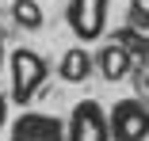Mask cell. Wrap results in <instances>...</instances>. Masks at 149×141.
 <instances>
[{"label": "cell", "mask_w": 149, "mask_h": 141, "mask_svg": "<svg viewBox=\"0 0 149 141\" xmlns=\"http://www.w3.org/2000/svg\"><path fill=\"white\" fill-rule=\"evenodd\" d=\"M8 73H12V103L27 107L38 95V88L46 84L50 65H46L42 53H35L31 46H19V50H12V57H8Z\"/></svg>", "instance_id": "6da1fadb"}, {"label": "cell", "mask_w": 149, "mask_h": 141, "mask_svg": "<svg viewBox=\"0 0 149 141\" xmlns=\"http://www.w3.org/2000/svg\"><path fill=\"white\" fill-rule=\"evenodd\" d=\"M107 12H111V0H69L65 19H69V31L77 35V42H96L107 27Z\"/></svg>", "instance_id": "7a4b0ae2"}, {"label": "cell", "mask_w": 149, "mask_h": 141, "mask_svg": "<svg viewBox=\"0 0 149 141\" xmlns=\"http://www.w3.org/2000/svg\"><path fill=\"white\" fill-rule=\"evenodd\" d=\"M115 141H145L149 137V107L138 99H118L107 115Z\"/></svg>", "instance_id": "3957f363"}, {"label": "cell", "mask_w": 149, "mask_h": 141, "mask_svg": "<svg viewBox=\"0 0 149 141\" xmlns=\"http://www.w3.org/2000/svg\"><path fill=\"white\" fill-rule=\"evenodd\" d=\"M65 137H69V141H107V137H111L107 111H103L96 99H80V103L73 107V115H69Z\"/></svg>", "instance_id": "277c9868"}, {"label": "cell", "mask_w": 149, "mask_h": 141, "mask_svg": "<svg viewBox=\"0 0 149 141\" xmlns=\"http://www.w3.org/2000/svg\"><path fill=\"white\" fill-rule=\"evenodd\" d=\"M15 137H65V126L54 115H23L15 118Z\"/></svg>", "instance_id": "5b68a950"}, {"label": "cell", "mask_w": 149, "mask_h": 141, "mask_svg": "<svg viewBox=\"0 0 149 141\" xmlns=\"http://www.w3.org/2000/svg\"><path fill=\"white\" fill-rule=\"evenodd\" d=\"M92 53H88L84 46H73L65 57H61V65H57V73H61V80H69V84H80V80H88V73H92Z\"/></svg>", "instance_id": "8992f818"}, {"label": "cell", "mask_w": 149, "mask_h": 141, "mask_svg": "<svg viewBox=\"0 0 149 141\" xmlns=\"http://www.w3.org/2000/svg\"><path fill=\"white\" fill-rule=\"evenodd\" d=\"M96 65H100L103 80H123V76L130 73V53H126L123 46H103L100 57H96Z\"/></svg>", "instance_id": "52a82bcc"}, {"label": "cell", "mask_w": 149, "mask_h": 141, "mask_svg": "<svg viewBox=\"0 0 149 141\" xmlns=\"http://www.w3.org/2000/svg\"><path fill=\"white\" fill-rule=\"evenodd\" d=\"M12 19L23 27V31H38L42 27V4L38 0H15L12 4Z\"/></svg>", "instance_id": "ba28073f"}, {"label": "cell", "mask_w": 149, "mask_h": 141, "mask_svg": "<svg viewBox=\"0 0 149 141\" xmlns=\"http://www.w3.org/2000/svg\"><path fill=\"white\" fill-rule=\"evenodd\" d=\"M130 19L138 27H149V0H134L130 4Z\"/></svg>", "instance_id": "9c48e42d"}, {"label": "cell", "mask_w": 149, "mask_h": 141, "mask_svg": "<svg viewBox=\"0 0 149 141\" xmlns=\"http://www.w3.org/2000/svg\"><path fill=\"white\" fill-rule=\"evenodd\" d=\"M4 122H8V95L0 92V130H4Z\"/></svg>", "instance_id": "30bf717a"}, {"label": "cell", "mask_w": 149, "mask_h": 141, "mask_svg": "<svg viewBox=\"0 0 149 141\" xmlns=\"http://www.w3.org/2000/svg\"><path fill=\"white\" fill-rule=\"evenodd\" d=\"M0 69H4V42H0Z\"/></svg>", "instance_id": "8fae6325"}]
</instances>
